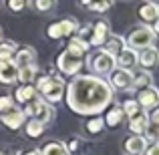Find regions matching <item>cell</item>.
Returning <instances> with one entry per match:
<instances>
[{"label":"cell","mask_w":159,"mask_h":155,"mask_svg":"<svg viewBox=\"0 0 159 155\" xmlns=\"http://www.w3.org/2000/svg\"><path fill=\"white\" fill-rule=\"evenodd\" d=\"M2 155H16V151H10V153H2Z\"/></svg>","instance_id":"37"},{"label":"cell","mask_w":159,"mask_h":155,"mask_svg":"<svg viewBox=\"0 0 159 155\" xmlns=\"http://www.w3.org/2000/svg\"><path fill=\"white\" fill-rule=\"evenodd\" d=\"M123 115H129V117H133L135 113H139V105H137V101H127L123 105Z\"/></svg>","instance_id":"28"},{"label":"cell","mask_w":159,"mask_h":155,"mask_svg":"<svg viewBox=\"0 0 159 155\" xmlns=\"http://www.w3.org/2000/svg\"><path fill=\"white\" fill-rule=\"evenodd\" d=\"M125 44H127V40H125V39L109 34V36H107V40L103 43V48H101V51H103V52H107V54H111V57H115V54L119 52L121 48L125 47Z\"/></svg>","instance_id":"14"},{"label":"cell","mask_w":159,"mask_h":155,"mask_svg":"<svg viewBox=\"0 0 159 155\" xmlns=\"http://www.w3.org/2000/svg\"><path fill=\"white\" fill-rule=\"evenodd\" d=\"M34 58H36L34 48H22V51H18V52L14 54L12 62H14V66H16V69H24V66L34 65Z\"/></svg>","instance_id":"11"},{"label":"cell","mask_w":159,"mask_h":155,"mask_svg":"<svg viewBox=\"0 0 159 155\" xmlns=\"http://www.w3.org/2000/svg\"><path fill=\"white\" fill-rule=\"evenodd\" d=\"M135 65H137V51L125 44V47L119 51V54H117V58H115V66H121V69H125V71H131Z\"/></svg>","instance_id":"7"},{"label":"cell","mask_w":159,"mask_h":155,"mask_svg":"<svg viewBox=\"0 0 159 155\" xmlns=\"http://www.w3.org/2000/svg\"><path fill=\"white\" fill-rule=\"evenodd\" d=\"M0 36H2V32H0Z\"/></svg>","instance_id":"39"},{"label":"cell","mask_w":159,"mask_h":155,"mask_svg":"<svg viewBox=\"0 0 159 155\" xmlns=\"http://www.w3.org/2000/svg\"><path fill=\"white\" fill-rule=\"evenodd\" d=\"M149 121H151V125H157V121H159V111H157V109L151 113V119H149Z\"/></svg>","instance_id":"35"},{"label":"cell","mask_w":159,"mask_h":155,"mask_svg":"<svg viewBox=\"0 0 159 155\" xmlns=\"http://www.w3.org/2000/svg\"><path fill=\"white\" fill-rule=\"evenodd\" d=\"M34 75H36V66L34 65L24 66V69H18V81L28 83V85H30V83L34 81Z\"/></svg>","instance_id":"22"},{"label":"cell","mask_w":159,"mask_h":155,"mask_svg":"<svg viewBox=\"0 0 159 155\" xmlns=\"http://www.w3.org/2000/svg\"><path fill=\"white\" fill-rule=\"evenodd\" d=\"M105 121H107V125H111V127H115V125H119L121 121H123V111H121V107H113L111 111L107 113Z\"/></svg>","instance_id":"24"},{"label":"cell","mask_w":159,"mask_h":155,"mask_svg":"<svg viewBox=\"0 0 159 155\" xmlns=\"http://www.w3.org/2000/svg\"><path fill=\"white\" fill-rule=\"evenodd\" d=\"M89 66L95 71V73H99V75H103V73H111V71L115 69V57H111V54L99 51L97 54L89 57Z\"/></svg>","instance_id":"6"},{"label":"cell","mask_w":159,"mask_h":155,"mask_svg":"<svg viewBox=\"0 0 159 155\" xmlns=\"http://www.w3.org/2000/svg\"><path fill=\"white\" fill-rule=\"evenodd\" d=\"M87 51H89V43H85L83 39H73L66 51H62V54L57 58V66L65 75L79 73V69L83 66V54Z\"/></svg>","instance_id":"2"},{"label":"cell","mask_w":159,"mask_h":155,"mask_svg":"<svg viewBox=\"0 0 159 155\" xmlns=\"http://www.w3.org/2000/svg\"><path fill=\"white\" fill-rule=\"evenodd\" d=\"M153 40L155 34L151 32V28H135V30L129 34V47L131 48H147L153 47Z\"/></svg>","instance_id":"5"},{"label":"cell","mask_w":159,"mask_h":155,"mask_svg":"<svg viewBox=\"0 0 159 155\" xmlns=\"http://www.w3.org/2000/svg\"><path fill=\"white\" fill-rule=\"evenodd\" d=\"M0 155H2V153H0Z\"/></svg>","instance_id":"40"},{"label":"cell","mask_w":159,"mask_h":155,"mask_svg":"<svg viewBox=\"0 0 159 155\" xmlns=\"http://www.w3.org/2000/svg\"><path fill=\"white\" fill-rule=\"evenodd\" d=\"M18 79V69L14 66V62L8 61V62H0V83L4 85H10Z\"/></svg>","instance_id":"13"},{"label":"cell","mask_w":159,"mask_h":155,"mask_svg":"<svg viewBox=\"0 0 159 155\" xmlns=\"http://www.w3.org/2000/svg\"><path fill=\"white\" fill-rule=\"evenodd\" d=\"M0 119H2V123L6 125V127H10V129H18L20 125L24 123V113H22V111H18V109H10V111L2 113V115H0Z\"/></svg>","instance_id":"12"},{"label":"cell","mask_w":159,"mask_h":155,"mask_svg":"<svg viewBox=\"0 0 159 155\" xmlns=\"http://www.w3.org/2000/svg\"><path fill=\"white\" fill-rule=\"evenodd\" d=\"M151 83H153V77L147 71H143V73H139V75H133V85L135 87L145 89V87H151Z\"/></svg>","instance_id":"21"},{"label":"cell","mask_w":159,"mask_h":155,"mask_svg":"<svg viewBox=\"0 0 159 155\" xmlns=\"http://www.w3.org/2000/svg\"><path fill=\"white\" fill-rule=\"evenodd\" d=\"M129 127H131V131L135 133V135H141V133H145V131H147V127H149L147 115L135 113V115L131 117V123H129Z\"/></svg>","instance_id":"17"},{"label":"cell","mask_w":159,"mask_h":155,"mask_svg":"<svg viewBox=\"0 0 159 155\" xmlns=\"http://www.w3.org/2000/svg\"><path fill=\"white\" fill-rule=\"evenodd\" d=\"M137 62H141V66H153L157 62V48L155 47L141 48V54H137Z\"/></svg>","instance_id":"18"},{"label":"cell","mask_w":159,"mask_h":155,"mask_svg":"<svg viewBox=\"0 0 159 155\" xmlns=\"http://www.w3.org/2000/svg\"><path fill=\"white\" fill-rule=\"evenodd\" d=\"M58 30H61V36H66V34H73L77 30V22L70 18H65L58 22Z\"/></svg>","instance_id":"26"},{"label":"cell","mask_w":159,"mask_h":155,"mask_svg":"<svg viewBox=\"0 0 159 155\" xmlns=\"http://www.w3.org/2000/svg\"><path fill=\"white\" fill-rule=\"evenodd\" d=\"M40 155H69V151H66V145L58 143V141H51V143L43 145Z\"/></svg>","instance_id":"20"},{"label":"cell","mask_w":159,"mask_h":155,"mask_svg":"<svg viewBox=\"0 0 159 155\" xmlns=\"http://www.w3.org/2000/svg\"><path fill=\"white\" fill-rule=\"evenodd\" d=\"M137 99H139L137 105H141L143 109H153L157 105V101H159V93H157L155 87H145V89L139 93Z\"/></svg>","instance_id":"9"},{"label":"cell","mask_w":159,"mask_h":155,"mask_svg":"<svg viewBox=\"0 0 159 155\" xmlns=\"http://www.w3.org/2000/svg\"><path fill=\"white\" fill-rule=\"evenodd\" d=\"M36 83H39L36 91H39V93L43 95V99H47L48 103H57V101H61V99H62V93H65V83H62L58 77L44 75V77H40Z\"/></svg>","instance_id":"3"},{"label":"cell","mask_w":159,"mask_h":155,"mask_svg":"<svg viewBox=\"0 0 159 155\" xmlns=\"http://www.w3.org/2000/svg\"><path fill=\"white\" fill-rule=\"evenodd\" d=\"M145 153H147V155H159V143H157V141H153V143L145 149Z\"/></svg>","instance_id":"33"},{"label":"cell","mask_w":159,"mask_h":155,"mask_svg":"<svg viewBox=\"0 0 159 155\" xmlns=\"http://www.w3.org/2000/svg\"><path fill=\"white\" fill-rule=\"evenodd\" d=\"M24 155H40V151H28V153H24Z\"/></svg>","instance_id":"36"},{"label":"cell","mask_w":159,"mask_h":155,"mask_svg":"<svg viewBox=\"0 0 159 155\" xmlns=\"http://www.w3.org/2000/svg\"><path fill=\"white\" fill-rule=\"evenodd\" d=\"M43 131H44V125L40 123V121H36V119L28 121V125H26V135L28 137H40Z\"/></svg>","instance_id":"23"},{"label":"cell","mask_w":159,"mask_h":155,"mask_svg":"<svg viewBox=\"0 0 159 155\" xmlns=\"http://www.w3.org/2000/svg\"><path fill=\"white\" fill-rule=\"evenodd\" d=\"M54 2H57V0H36L34 6H36V10L47 12V10H51V8L54 6Z\"/></svg>","instance_id":"31"},{"label":"cell","mask_w":159,"mask_h":155,"mask_svg":"<svg viewBox=\"0 0 159 155\" xmlns=\"http://www.w3.org/2000/svg\"><path fill=\"white\" fill-rule=\"evenodd\" d=\"M111 4H113V0H93L89 8L91 10H97V12H105Z\"/></svg>","instance_id":"27"},{"label":"cell","mask_w":159,"mask_h":155,"mask_svg":"<svg viewBox=\"0 0 159 155\" xmlns=\"http://www.w3.org/2000/svg\"><path fill=\"white\" fill-rule=\"evenodd\" d=\"M111 85L115 89H129L133 85V73L125 69H113L111 71Z\"/></svg>","instance_id":"8"},{"label":"cell","mask_w":159,"mask_h":155,"mask_svg":"<svg viewBox=\"0 0 159 155\" xmlns=\"http://www.w3.org/2000/svg\"><path fill=\"white\" fill-rule=\"evenodd\" d=\"M139 16L145 20V22H157V16H159V6L157 2H147L139 8Z\"/></svg>","instance_id":"16"},{"label":"cell","mask_w":159,"mask_h":155,"mask_svg":"<svg viewBox=\"0 0 159 155\" xmlns=\"http://www.w3.org/2000/svg\"><path fill=\"white\" fill-rule=\"evenodd\" d=\"M16 101L18 103H30L32 99L36 97V89L32 85H24V87H20V89H16Z\"/></svg>","instance_id":"19"},{"label":"cell","mask_w":159,"mask_h":155,"mask_svg":"<svg viewBox=\"0 0 159 155\" xmlns=\"http://www.w3.org/2000/svg\"><path fill=\"white\" fill-rule=\"evenodd\" d=\"M153 2H157V0H153Z\"/></svg>","instance_id":"38"},{"label":"cell","mask_w":159,"mask_h":155,"mask_svg":"<svg viewBox=\"0 0 159 155\" xmlns=\"http://www.w3.org/2000/svg\"><path fill=\"white\" fill-rule=\"evenodd\" d=\"M145 149H147V139L141 135H135V137H129L125 141V151L129 155H143Z\"/></svg>","instance_id":"10"},{"label":"cell","mask_w":159,"mask_h":155,"mask_svg":"<svg viewBox=\"0 0 159 155\" xmlns=\"http://www.w3.org/2000/svg\"><path fill=\"white\" fill-rule=\"evenodd\" d=\"M24 117H30V119H36V121H40V123H48V121H52V109L47 105V101H43V99H32L30 103L24 107Z\"/></svg>","instance_id":"4"},{"label":"cell","mask_w":159,"mask_h":155,"mask_svg":"<svg viewBox=\"0 0 159 155\" xmlns=\"http://www.w3.org/2000/svg\"><path fill=\"white\" fill-rule=\"evenodd\" d=\"M14 107V99L12 97H0V115L6 111H10V109Z\"/></svg>","instance_id":"30"},{"label":"cell","mask_w":159,"mask_h":155,"mask_svg":"<svg viewBox=\"0 0 159 155\" xmlns=\"http://www.w3.org/2000/svg\"><path fill=\"white\" fill-rule=\"evenodd\" d=\"M66 151H79V139H73V141H70V143H69V149H66Z\"/></svg>","instance_id":"34"},{"label":"cell","mask_w":159,"mask_h":155,"mask_svg":"<svg viewBox=\"0 0 159 155\" xmlns=\"http://www.w3.org/2000/svg\"><path fill=\"white\" fill-rule=\"evenodd\" d=\"M103 125H105V121L99 119V117H95V119H91L89 123H87V129H89L91 133H99L103 129Z\"/></svg>","instance_id":"29"},{"label":"cell","mask_w":159,"mask_h":155,"mask_svg":"<svg viewBox=\"0 0 159 155\" xmlns=\"http://www.w3.org/2000/svg\"><path fill=\"white\" fill-rule=\"evenodd\" d=\"M24 4H26V0H8V6H10V10H22Z\"/></svg>","instance_id":"32"},{"label":"cell","mask_w":159,"mask_h":155,"mask_svg":"<svg viewBox=\"0 0 159 155\" xmlns=\"http://www.w3.org/2000/svg\"><path fill=\"white\" fill-rule=\"evenodd\" d=\"M109 34H111V30H109V24H107V22H99L97 26L93 28L91 44H93V47H101V44L107 40V36H109Z\"/></svg>","instance_id":"15"},{"label":"cell","mask_w":159,"mask_h":155,"mask_svg":"<svg viewBox=\"0 0 159 155\" xmlns=\"http://www.w3.org/2000/svg\"><path fill=\"white\" fill-rule=\"evenodd\" d=\"M12 58H14V44L12 43L0 44V62H8Z\"/></svg>","instance_id":"25"},{"label":"cell","mask_w":159,"mask_h":155,"mask_svg":"<svg viewBox=\"0 0 159 155\" xmlns=\"http://www.w3.org/2000/svg\"><path fill=\"white\" fill-rule=\"evenodd\" d=\"M113 87L101 77L83 75L70 81L66 91L69 107L79 115H97L111 103Z\"/></svg>","instance_id":"1"}]
</instances>
